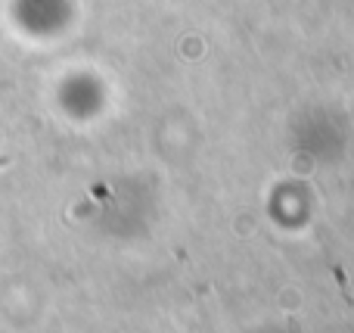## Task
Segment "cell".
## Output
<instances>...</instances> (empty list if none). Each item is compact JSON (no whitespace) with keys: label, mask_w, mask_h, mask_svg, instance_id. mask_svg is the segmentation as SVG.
<instances>
[{"label":"cell","mask_w":354,"mask_h":333,"mask_svg":"<svg viewBox=\"0 0 354 333\" xmlns=\"http://www.w3.org/2000/svg\"><path fill=\"white\" fill-rule=\"evenodd\" d=\"M3 165H6V159H0V168H3Z\"/></svg>","instance_id":"obj_1"}]
</instances>
